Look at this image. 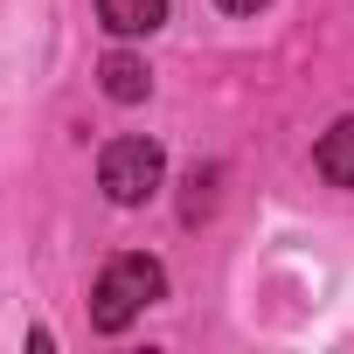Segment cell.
<instances>
[{"label": "cell", "mask_w": 354, "mask_h": 354, "mask_svg": "<svg viewBox=\"0 0 354 354\" xmlns=\"http://www.w3.org/2000/svg\"><path fill=\"white\" fill-rule=\"evenodd\" d=\"M153 299H167V271L160 257H111L97 292H91V326L97 333H125Z\"/></svg>", "instance_id": "6da1fadb"}, {"label": "cell", "mask_w": 354, "mask_h": 354, "mask_svg": "<svg viewBox=\"0 0 354 354\" xmlns=\"http://www.w3.org/2000/svg\"><path fill=\"white\" fill-rule=\"evenodd\" d=\"M160 174H167V153L153 139H111L104 160H97V188L118 202V209H146L160 195Z\"/></svg>", "instance_id": "7a4b0ae2"}, {"label": "cell", "mask_w": 354, "mask_h": 354, "mask_svg": "<svg viewBox=\"0 0 354 354\" xmlns=\"http://www.w3.org/2000/svg\"><path fill=\"white\" fill-rule=\"evenodd\" d=\"M97 21L111 35H153L167 21V0H97Z\"/></svg>", "instance_id": "3957f363"}, {"label": "cell", "mask_w": 354, "mask_h": 354, "mask_svg": "<svg viewBox=\"0 0 354 354\" xmlns=\"http://www.w3.org/2000/svg\"><path fill=\"white\" fill-rule=\"evenodd\" d=\"M97 77H104V97H111V104H139V97L153 91V77H146V63H139V56H125V49H111Z\"/></svg>", "instance_id": "277c9868"}, {"label": "cell", "mask_w": 354, "mask_h": 354, "mask_svg": "<svg viewBox=\"0 0 354 354\" xmlns=\"http://www.w3.org/2000/svg\"><path fill=\"white\" fill-rule=\"evenodd\" d=\"M319 174H326L333 188H354V118L326 125V139H319Z\"/></svg>", "instance_id": "5b68a950"}, {"label": "cell", "mask_w": 354, "mask_h": 354, "mask_svg": "<svg viewBox=\"0 0 354 354\" xmlns=\"http://www.w3.org/2000/svg\"><path fill=\"white\" fill-rule=\"evenodd\" d=\"M216 8H230V15H257L264 0H216Z\"/></svg>", "instance_id": "8992f818"}]
</instances>
